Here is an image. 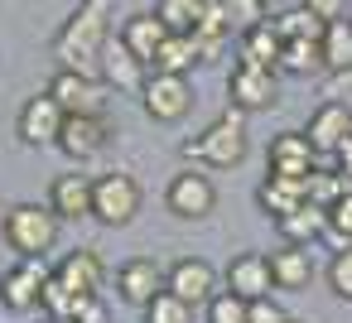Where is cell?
<instances>
[{
    "label": "cell",
    "instance_id": "obj_14",
    "mask_svg": "<svg viewBox=\"0 0 352 323\" xmlns=\"http://www.w3.org/2000/svg\"><path fill=\"white\" fill-rule=\"evenodd\" d=\"M116 289H121V299H126L131 309H150L155 294L164 289V265L150 260V256H135V260H126V265L116 270Z\"/></svg>",
    "mask_w": 352,
    "mask_h": 323
},
{
    "label": "cell",
    "instance_id": "obj_13",
    "mask_svg": "<svg viewBox=\"0 0 352 323\" xmlns=\"http://www.w3.org/2000/svg\"><path fill=\"white\" fill-rule=\"evenodd\" d=\"M54 280H58L73 299H92V294H102V285H107V265H102L97 251H68V256L58 260Z\"/></svg>",
    "mask_w": 352,
    "mask_h": 323
},
{
    "label": "cell",
    "instance_id": "obj_35",
    "mask_svg": "<svg viewBox=\"0 0 352 323\" xmlns=\"http://www.w3.org/2000/svg\"><path fill=\"white\" fill-rule=\"evenodd\" d=\"M39 309H44V313H49L54 323H73V309H78V299H73V294H68V289H63V285H58V280L49 275V285H44V299H39Z\"/></svg>",
    "mask_w": 352,
    "mask_h": 323
},
{
    "label": "cell",
    "instance_id": "obj_3",
    "mask_svg": "<svg viewBox=\"0 0 352 323\" xmlns=\"http://www.w3.org/2000/svg\"><path fill=\"white\" fill-rule=\"evenodd\" d=\"M10 251H20V260H44V251H54L58 241V212L39 208V203H15L0 222Z\"/></svg>",
    "mask_w": 352,
    "mask_h": 323
},
{
    "label": "cell",
    "instance_id": "obj_26",
    "mask_svg": "<svg viewBox=\"0 0 352 323\" xmlns=\"http://www.w3.org/2000/svg\"><path fill=\"white\" fill-rule=\"evenodd\" d=\"M203 10H208V0H160V5H155V20H160L169 34H193L198 20H203Z\"/></svg>",
    "mask_w": 352,
    "mask_h": 323
},
{
    "label": "cell",
    "instance_id": "obj_25",
    "mask_svg": "<svg viewBox=\"0 0 352 323\" xmlns=\"http://www.w3.org/2000/svg\"><path fill=\"white\" fill-rule=\"evenodd\" d=\"M323 49V68L328 73H352V20H333L318 39Z\"/></svg>",
    "mask_w": 352,
    "mask_h": 323
},
{
    "label": "cell",
    "instance_id": "obj_34",
    "mask_svg": "<svg viewBox=\"0 0 352 323\" xmlns=\"http://www.w3.org/2000/svg\"><path fill=\"white\" fill-rule=\"evenodd\" d=\"M328 241L342 251V246H352V188L328 208Z\"/></svg>",
    "mask_w": 352,
    "mask_h": 323
},
{
    "label": "cell",
    "instance_id": "obj_17",
    "mask_svg": "<svg viewBox=\"0 0 352 323\" xmlns=\"http://www.w3.org/2000/svg\"><path fill=\"white\" fill-rule=\"evenodd\" d=\"M227 289L241 294V299H265V294L275 289L270 256H261V251H241V256L227 265Z\"/></svg>",
    "mask_w": 352,
    "mask_h": 323
},
{
    "label": "cell",
    "instance_id": "obj_1",
    "mask_svg": "<svg viewBox=\"0 0 352 323\" xmlns=\"http://www.w3.org/2000/svg\"><path fill=\"white\" fill-rule=\"evenodd\" d=\"M107 15H111V0H82V5L68 15V25L54 34V58L73 73H97L102 68V54L111 44V30H107Z\"/></svg>",
    "mask_w": 352,
    "mask_h": 323
},
{
    "label": "cell",
    "instance_id": "obj_31",
    "mask_svg": "<svg viewBox=\"0 0 352 323\" xmlns=\"http://www.w3.org/2000/svg\"><path fill=\"white\" fill-rule=\"evenodd\" d=\"M208 323H251V299L232 294V289H217L208 304H203Z\"/></svg>",
    "mask_w": 352,
    "mask_h": 323
},
{
    "label": "cell",
    "instance_id": "obj_30",
    "mask_svg": "<svg viewBox=\"0 0 352 323\" xmlns=\"http://www.w3.org/2000/svg\"><path fill=\"white\" fill-rule=\"evenodd\" d=\"M342 193H347V183H342V174H338V169H314V174L304 179V198H309L314 208H323V212H328Z\"/></svg>",
    "mask_w": 352,
    "mask_h": 323
},
{
    "label": "cell",
    "instance_id": "obj_23",
    "mask_svg": "<svg viewBox=\"0 0 352 323\" xmlns=\"http://www.w3.org/2000/svg\"><path fill=\"white\" fill-rule=\"evenodd\" d=\"M270 270H275V289H304L314 280V251L280 246V251H270Z\"/></svg>",
    "mask_w": 352,
    "mask_h": 323
},
{
    "label": "cell",
    "instance_id": "obj_36",
    "mask_svg": "<svg viewBox=\"0 0 352 323\" xmlns=\"http://www.w3.org/2000/svg\"><path fill=\"white\" fill-rule=\"evenodd\" d=\"M328 289L338 299H352V246L333 251V260H328Z\"/></svg>",
    "mask_w": 352,
    "mask_h": 323
},
{
    "label": "cell",
    "instance_id": "obj_4",
    "mask_svg": "<svg viewBox=\"0 0 352 323\" xmlns=\"http://www.w3.org/2000/svg\"><path fill=\"white\" fill-rule=\"evenodd\" d=\"M135 212H140V183L131 174L116 169V174L92 179V217L102 227H126L135 222Z\"/></svg>",
    "mask_w": 352,
    "mask_h": 323
},
{
    "label": "cell",
    "instance_id": "obj_37",
    "mask_svg": "<svg viewBox=\"0 0 352 323\" xmlns=\"http://www.w3.org/2000/svg\"><path fill=\"white\" fill-rule=\"evenodd\" d=\"M299 5L314 15V20H323V25H333V20H342V10H347V0H299Z\"/></svg>",
    "mask_w": 352,
    "mask_h": 323
},
{
    "label": "cell",
    "instance_id": "obj_38",
    "mask_svg": "<svg viewBox=\"0 0 352 323\" xmlns=\"http://www.w3.org/2000/svg\"><path fill=\"white\" fill-rule=\"evenodd\" d=\"M73 323H107V299H102V294H92V299H78V309H73Z\"/></svg>",
    "mask_w": 352,
    "mask_h": 323
},
{
    "label": "cell",
    "instance_id": "obj_16",
    "mask_svg": "<svg viewBox=\"0 0 352 323\" xmlns=\"http://www.w3.org/2000/svg\"><path fill=\"white\" fill-rule=\"evenodd\" d=\"M107 140H111L107 116H68V121H63V135H58V150L82 164V159H92V155H102Z\"/></svg>",
    "mask_w": 352,
    "mask_h": 323
},
{
    "label": "cell",
    "instance_id": "obj_24",
    "mask_svg": "<svg viewBox=\"0 0 352 323\" xmlns=\"http://www.w3.org/2000/svg\"><path fill=\"white\" fill-rule=\"evenodd\" d=\"M193 63H203L198 39H193V34H169V39L160 44V54H155V63H150V68H155V73H179V78H184Z\"/></svg>",
    "mask_w": 352,
    "mask_h": 323
},
{
    "label": "cell",
    "instance_id": "obj_20",
    "mask_svg": "<svg viewBox=\"0 0 352 323\" xmlns=\"http://www.w3.org/2000/svg\"><path fill=\"white\" fill-rule=\"evenodd\" d=\"M164 39H169V30H164L155 15H131V20L121 25V44H126L145 68L155 63V54H160V44H164Z\"/></svg>",
    "mask_w": 352,
    "mask_h": 323
},
{
    "label": "cell",
    "instance_id": "obj_12",
    "mask_svg": "<svg viewBox=\"0 0 352 323\" xmlns=\"http://www.w3.org/2000/svg\"><path fill=\"white\" fill-rule=\"evenodd\" d=\"M265 169L275 179H309L318 169V150L309 145L304 131H285L270 140V155H265Z\"/></svg>",
    "mask_w": 352,
    "mask_h": 323
},
{
    "label": "cell",
    "instance_id": "obj_29",
    "mask_svg": "<svg viewBox=\"0 0 352 323\" xmlns=\"http://www.w3.org/2000/svg\"><path fill=\"white\" fill-rule=\"evenodd\" d=\"M222 15H227V30L241 39L251 30H261L270 15H265V0H222Z\"/></svg>",
    "mask_w": 352,
    "mask_h": 323
},
{
    "label": "cell",
    "instance_id": "obj_40",
    "mask_svg": "<svg viewBox=\"0 0 352 323\" xmlns=\"http://www.w3.org/2000/svg\"><path fill=\"white\" fill-rule=\"evenodd\" d=\"M289 323H299V318H289Z\"/></svg>",
    "mask_w": 352,
    "mask_h": 323
},
{
    "label": "cell",
    "instance_id": "obj_5",
    "mask_svg": "<svg viewBox=\"0 0 352 323\" xmlns=\"http://www.w3.org/2000/svg\"><path fill=\"white\" fill-rule=\"evenodd\" d=\"M140 102H145V116L150 121L174 126V121H184L193 111V87L179 73H150L145 87H140Z\"/></svg>",
    "mask_w": 352,
    "mask_h": 323
},
{
    "label": "cell",
    "instance_id": "obj_11",
    "mask_svg": "<svg viewBox=\"0 0 352 323\" xmlns=\"http://www.w3.org/2000/svg\"><path fill=\"white\" fill-rule=\"evenodd\" d=\"M63 121H68V111H63L49 92H39V97H30V102L20 107L15 131H20V140H25V145H58Z\"/></svg>",
    "mask_w": 352,
    "mask_h": 323
},
{
    "label": "cell",
    "instance_id": "obj_8",
    "mask_svg": "<svg viewBox=\"0 0 352 323\" xmlns=\"http://www.w3.org/2000/svg\"><path fill=\"white\" fill-rule=\"evenodd\" d=\"M227 97L236 111H265L275 107L280 87H275V68H261V63H236L232 78H227Z\"/></svg>",
    "mask_w": 352,
    "mask_h": 323
},
{
    "label": "cell",
    "instance_id": "obj_7",
    "mask_svg": "<svg viewBox=\"0 0 352 323\" xmlns=\"http://www.w3.org/2000/svg\"><path fill=\"white\" fill-rule=\"evenodd\" d=\"M49 275H54V270H44V260H15L6 275H0V304H6L10 313H30V309H39Z\"/></svg>",
    "mask_w": 352,
    "mask_h": 323
},
{
    "label": "cell",
    "instance_id": "obj_21",
    "mask_svg": "<svg viewBox=\"0 0 352 323\" xmlns=\"http://www.w3.org/2000/svg\"><path fill=\"white\" fill-rule=\"evenodd\" d=\"M102 78H107L111 87H121V92H140V87H145V63L116 39V44H107V54H102Z\"/></svg>",
    "mask_w": 352,
    "mask_h": 323
},
{
    "label": "cell",
    "instance_id": "obj_41",
    "mask_svg": "<svg viewBox=\"0 0 352 323\" xmlns=\"http://www.w3.org/2000/svg\"><path fill=\"white\" fill-rule=\"evenodd\" d=\"M44 323H54V318H44Z\"/></svg>",
    "mask_w": 352,
    "mask_h": 323
},
{
    "label": "cell",
    "instance_id": "obj_33",
    "mask_svg": "<svg viewBox=\"0 0 352 323\" xmlns=\"http://www.w3.org/2000/svg\"><path fill=\"white\" fill-rule=\"evenodd\" d=\"M145 323H193V304H184L179 294L160 289V294H155V304L145 309Z\"/></svg>",
    "mask_w": 352,
    "mask_h": 323
},
{
    "label": "cell",
    "instance_id": "obj_9",
    "mask_svg": "<svg viewBox=\"0 0 352 323\" xmlns=\"http://www.w3.org/2000/svg\"><path fill=\"white\" fill-rule=\"evenodd\" d=\"M68 116H102V82L97 78H87V73H73V68H58L54 78H49V87H44Z\"/></svg>",
    "mask_w": 352,
    "mask_h": 323
},
{
    "label": "cell",
    "instance_id": "obj_18",
    "mask_svg": "<svg viewBox=\"0 0 352 323\" xmlns=\"http://www.w3.org/2000/svg\"><path fill=\"white\" fill-rule=\"evenodd\" d=\"M49 208L58 212V222L92 217V179L87 174H58L49 188Z\"/></svg>",
    "mask_w": 352,
    "mask_h": 323
},
{
    "label": "cell",
    "instance_id": "obj_15",
    "mask_svg": "<svg viewBox=\"0 0 352 323\" xmlns=\"http://www.w3.org/2000/svg\"><path fill=\"white\" fill-rule=\"evenodd\" d=\"M309 145L318 155H338L342 140H352V107L347 102H323L314 116H309Z\"/></svg>",
    "mask_w": 352,
    "mask_h": 323
},
{
    "label": "cell",
    "instance_id": "obj_22",
    "mask_svg": "<svg viewBox=\"0 0 352 323\" xmlns=\"http://www.w3.org/2000/svg\"><path fill=\"white\" fill-rule=\"evenodd\" d=\"M275 232L285 236V246H314L318 236H328V212L314 208V203H304V208H294L289 217H280Z\"/></svg>",
    "mask_w": 352,
    "mask_h": 323
},
{
    "label": "cell",
    "instance_id": "obj_6",
    "mask_svg": "<svg viewBox=\"0 0 352 323\" xmlns=\"http://www.w3.org/2000/svg\"><path fill=\"white\" fill-rule=\"evenodd\" d=\"M164 203H169V212H174V217L198 222V217H208V212L217 208V188H212V179H208V174L184 169V174H174V179H169Z\"/></svg>",
    "mask_w": 352,
    "mask_h": 323
},
{
    "label": "cell",
    "instance_id": "obj_10",
    "mask_svg": "<svg viewBox=\"0 0 352 323\" xmlns=\"http://www.w3.org/2000/svg\"><path fill=\"white\" fill-rule=\"evenodd\" d=\"M164 289H169V294H179L184 304L203 309V304L217 294V270H212L203 256H179V260L164 270Z\"/></svg>",
    "mask_w": 352,
    "mask_h": 323
},
{
    "label": "cell",
    "instance_id": "obj_27",
    "mask_svg": "<svg viewBox=\"0 0 352 323\" xmlns=\"http://www.w3.org/2000/svg\"><path fill=\"white\" fill-rule=\"evenodd\" d=\"M280 34H275V25L265 20L261 30H251V34H241V63H261V68H280Z\"/></svg>",
    "mask_w": 352,
    "mask_h": 323
},
{
    "label": "cell",
    "instance_id": "obj_19",
    "mask_svg": "<svg viewBox=\"0 0 352 323\" xmlns=\"http://www.w3.org/2000/svg\"><path fill=\"white\" fill-rule=\"evenodd\" d=\"M256 203H261V212L265 217H289L294 208H304L309 198H304V179H275V174H265V183L256 188Z\"/></svg>",
    "mask_w": 352,
    "mask_h": 323
},
{
    "label": "cell",
    "instance_id": "obj_39",
    "mask_svg": "<svg viewBox=\"0 0 352 323\" xmlns=\"http://www.w3.org/2000/svg\"><path fill=\"white\" fill-rule=\"evenodd\" d=\"M251 323H289V313L265 294V299H251Z\"/></svg>",
    "mask_w": 352,
    "mask_h": 323
},
{
    "label": "cell",
    "instance_id": "obj_32",
    "mask_svg": "<svg viewBox=\"0 0 352 323\" xmlns=\"http://www.w3.org/2000/svg\"><path fill=\"white\" fill-rule=\"evenodd\" d=\"M280 68L294 73V78H304L309 68H323V49H318V39H294V44H285V49H280Z\"/></svg>",
    "mask_w": 352,
    "mask_h": 323
},
{
    "label": "cell",
    "instance_id": "obj_28",
    "mask_svg": "<svg viewBox=\"0 0 352 323\" xmlns=\"http://www.w3.org/2000/svg\"><path fill=\"white\" fill-rule=\"evenodd\" d=\"M270 25H275L280 44H294V39H323V30H328V25H323V20H314L304 5H299V10H285V15H275Z\"/></svg>",
    "mask_w": 352,
    "mask_h": 323
},
{
    "label": "cell",
    "instance_id": "obj_2",
    "mask_svg": "<svg viewBox=\"0 0 352 323\" xmlns=\"http://www.w3.org/2000/svg\"><path fill=\"white\" fill-rule=\"evenodd\" d=\"M184 155L198 159V164H212V169H236L246 159V111L227 107L203 135H193L184 145Z\"/></svg>",
    "mask_w": 352,
    "mask_h": 323
}]
</instances>
